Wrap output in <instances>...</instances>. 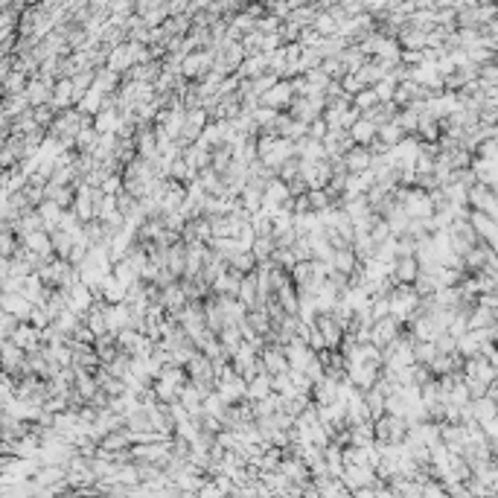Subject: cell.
Returning a JSON list of instances; mask_svg holds the SVG:
<instances>
[{
    "mask_svg": "<svg viewBox=\"0 0 498 498\" xmlns=\"http://www.w3.org/2000/svg\"><path fill=\"white\" fill-rule=\"evenodd\" d=\"M181 239L187 242V245H210L213 239V219L210 216H199V219H190L187 227L181 230Z\"/></svg>",
    "mask_w": 498,
    "mask_h": 498,
    "instance_id": "1",
    "label": "cell"
},
{
    "mask_svg": "<svg viewBox=\"0 0 498 498\" xmlns=\"http://www.w3.org/2000/svg\"><path fill=\"white\" fill-rule=\"evenodd\" d=\"M379 373H382V367L370 364V362H350V364H347V376L353 379V385H356L358 390H370V388H376Z\"/></svg>",
    "mask_w": 498,
    "mask_h": 498,
    "instance_id": "2",
    "label": "cell"
},
{
    "mask_svg": "<svg viewBox=\"0 0 498 498\" xmlns=\"http://www.w3.org/2000/svg\"><path fill=\"white\" fill-rule=\"evenodd\" d=\"M399 335H402V321H399V318L388 315V318L373 321V344H376V347H382V350H385L388 344L397 341Z\"/></svg>",
    "mask_w": 498,
    "mask_h": 498,
    "instance_id": "3",
    "label": "cell"
},
{
    "mask_svg": "<svg viewBox=\"0 0 498 498\" xmlns=\"http://www.w3.org/2000/svg\"><path fill=\"white\" fill-rule=\"evenodd\" d=\"M297 94H295V85H292V79H280L269 94H262V105H269V108H277V111H286L288 105H292V99H295Z\"/></svg>",
    "mask_w": 498,
    "mask_h": 498,
    "instance_id": "4",
    "label": "cell"
},
{
    "mask_svg": "<svg viewBox=\"0 0 498 498\" xmlns=\"http://www.w3.org/2000/svg\"><path fill=\"white\" fill-rule=\"evenodd\" d=\"M53 108L55 111H64V108H73L76 105V88H73V79L71 76H62L55 79L53 85Z\"/></svg>",
    "mask_w": 498,
    "mask_h": 498,
    "instance_id": "5",
    "label": "cell"
},
{
    "mask_svg": "<svg viewBox=\"0 0 498 498\" xmlns=\"http://www.w3.org/2000/svg\"><path fill=\"white\" fill-rule=\"evenodd\" d=\"M271 71V55L269 53H248L245 55V62H242V67H239V76L242 79H257V76H262V73H269Z\"/></svg>",
    "mask_w": 498,
    "mask_h": 498,
    "instance_id": "6",
    "label": "cell"
},
{
    "mask_svg": "<svg viewBox=\"0 0 498 498\" xmlns=\"http://www.w3.org/2000/svg\"><path fill=\"white\" fill-rule=\"evenodd\" d=\"M338 385H341L338 379H332V376L323 373L321 379H315V385H312V402H315V405L335 402V399H338Z\"/></svg>",
    "mask_w": 498,
    "mask_h": 498,
    "instance_id": "7",
    "label": "cell"
},
{
    "mask_svg": "<svg viewBox=\"0 0 498 498\" xmlns=\"http://www.w3.org/2000/svg\"><path fill=\"white\" fill-rule=\"evenodd\" d=\"M160 303L166 306V312H175V309H184V306H187V303H190V295H187V288H184V280H175V283L164 286Z\"/></svg>",
    "mask_w": 498,
    "mask_h": 498,
    "instance_id": "8",
    "label": "cell"
},
{
    "mask_svg": "<svg viewBox=\"0 0 498 498\" xmlns=\"http://www.w3.org/2000/svg\"><path fill=\"white\" fill-rule=\"evenodd\" d=\"M3 309L12 312V315L21 318V321H29V315H32V309H36V303H32L29 297H24L21 292H3Z\"/></svg>",
    "mask_w": 498,
    "mask_h": 498,
    "instance_id": "9",
    "label": "cell"
},
{
    "mask_svg": "<svg viewBox=\"0 0 498 498\" xmlns=\"http://www.w3.org/2000/svg\"><path fill=\"white\" fill-rule=\"evenodd\" d=\"M373 152H370V146H353L350 152L344 155V164L350 172H367L370 166H373Z\"/></svg>",
    "mask_w": 498,
    "mask_h": 498,
    "instance_id": "10",
    "label": "cell"
},
{
    "mask_svg": "<svg viewBox=\"0 0 498 498\" xmlns=\"http://www.w3.org/2000/svg\"><path fill=\"white\" fill-rule=\"evenodd\" d=\"M469 222H472V227L478 230V236L484 239V242H495L498 239V222L490 216V213H484V210H472V216H469Z\"/></svg>",
    "mask_w": 498,
    "mask_h": 498,
    "instance_id": "11",
    "label": "cell"
},
{
    "mask_svg": "<svg viewBox=\"0 0 498 498\" xmlns=\"http://www.w3.org/2000/svg\"><path fill=\"white\" fill-rule=\"evenodd\" d=\"M27 111H32V102L27 97V90L24 94H3V117L6 120H15Z\"/></svg>",
    "mask_w": 498,
    "mask_h": 498,
    "instance_id": "12",
    "label": "cell"
},
{
    "mask_svg": "<svg viewBox=\"0 0 498 498\" xmlns=\"http://www.w3.org/2000/svg\"><path fill=\"white\" fill-rule=\"evenodd\" d=\"M120 123H123V114H120V108H111V105H105L102 108L97 117H94V125H97V132L99 134H117V129H120Z\"/></svg>",
    "mask_w": 498,
    "mask_h": 498,
    "instance_id": "13",
    "label": "cell"
},
{
    "mask_svg": "<svg viewBox=\"0 0 498 498\" xmlns=\"http://www.w3.org/2000/svg\"><path fill=\"white\" fill-rule=\"evenodd\" d=\"M105 321H108V329L111 332H120L123 327H129V321H132L129 303H108L105 306Z\"/></svg>",
    "mask_w": 498,
    "mask_h": 498,
    "instance_id": "14",
    "label": "cell"
},
{
    "mask_svg": "<svg viewBox=\"0 0 498 498\" xmlns=\"http://www.w3.org/2000/svg\"><path fill=\"white\" fill-rule=\"evenodd\" d=\"M420 277V260L416 257H399L393 265V280L397 283H414Z\"/></svg>",
    "mask_w": 498,
    "mask_h": 498,
    "instance_id": "15",
    "label": "cell"
},
{
    "mask_svg": "<svg viewBox=\"0 0 498 498\" xmlns=\"http://www.w3.org/2000/svg\"><path fill=\"white\" fill-rule=\"evenodd\" d=\"M288 199H292V190H288V184L280 175H274L269 184H265V201H269V204L283 207Z\"/></svg>",
    "mask_w": 498,
    "mask_h": 498,
    "instance_id": "16",
    "label": "cell"
},
{
    "mask_svg": "<svg viewBox=\"0 0 498 498\" xmlns=\"http://www.w3.org/2000/svg\"><path fill=\"white\" fill-rule=\"evenodd\" d=\"M213 219V236H239L242 230V219H236L234 213H225V216H210Z\"/></svg>",
    "mask_w": 498,
    "mask_h": 498,
    "instance_id": "17",
    "label": "cell"
},
{
    "mask_svg": "<svg viewBox=\"0 0 498 498\" xmlns=\"http://www.w3.org/2000/svg\"><path fill=\"white\" fill-rule=\"evenodd\" d=\"M102 105H105V90H99L97 85L88 90V94L76 102V108L82 111V114H88V117H97V114L102 111Z\"/></svg>",
    "mask_w": 498,
    "mask_h": 498,
    "instance_id": "18",
    "label": "cell"
},
{
    "mask_svg": "<svg viewBox=\"0 0 498 498\" xmlns=\"http://www.w3.org/2000/svg\"><path fill=\"white\" fill-rule=\"evenodd\" d=\"M219 341H222L225 353L234 358V353L242 347V341H245V335H242V327H239V323H225V329L219 332Z\"/></svg>",
    "mask_w": 498,
    "mask_h": 498,
    "instance_id": "19",
    "label": "cell"
},
{
    "mask_svg": "<svg viewBox=\"0 0 498 498\" xmlns=\"http://www.w3.org/2000/svg\"><path fill=\"white\" fill-rule=\"evenodd\" d=\"M332 265H335V269H338L341 274L350 277V274L358 269V265H362V260H358V253H356L353 245H350V248H338V251L332 253Z\"/></svg>",
    "mask_w": 498,
    "mask_h": 498,
    "instance_id": "20",
    "label": "cell"
},
{
    "mask_svg": "<svg viewBox=\"0 0 498 498\" xmlns=\"http://www.w3.org/2000/svg\"><path fill=\"white\" fill-rule=\"evenodd\" d=\"M350 134H353V140H356L358 146H370V143L376 140V134H379V125L370 123L367 117H358L356 125L350 129Z\"/></svg>",
    "mask_w": 498,
    "mask_h": 498,
    "instance_id": "21",
    "label": "cell"
},
{
    "mask_svg": "<svg viewBox=\"0 0 498 498\" xmlns=\"http://www.w3.org/2000/svg\"><path fill=\"white\" fill-rule=\"evenodd\" d=\"M169 178H175V181H181V184H192L195 178H199V169H195L190 160L181 155V158H175V160L169 164Z\"/></svg>",
    "mask_w": 498,
    "mask_h": 498,
    "instance_id": "22",
    "label": "cell"
},
{
    "mask_svg": "<svg viewBox=\"0 0 498 498\" xmlns=\"http://www.w3.org/2000/svg\"><path fill=\"white\" fill-rule=\"evenodd\" d=\"M495 414H498V399L493 397V393H486V397H481V399H472V416L478 423L493 420Z\"/></svg>",
    "mask_w": 498,
    "mask_h": 498,
    "instance_id": "23",
    "label": "cell"
},
{
    "mask_svg": "<svg viewBox=\"0 0 498 498\" xmlns=\"http://www.w3.org/2000/svg\"><path fill=\"white\" fill-rule=\"evenodd\" d=\"M405 137H408V132L402 129L397 117H393V120H388L385 125H379V140H382V143H388L390 149L397 146V143H402Z\"/></svg>",
    "mask_w": 498,
    "mask_h": 498,
    "instance_id": "24",
    "label": "cell"
},
{
    "mask_svg": "<svg viewBox=\"0 0 498 498\" xmlns=\"http://www.w3.org/2000/svg\"><path fill=\"white\" fill-rule=\"evenodd\" d=\"M50 234H53V251H55V257L71 260V251H73V245H76V236L67 234V230H62V227L50 230Z\"/></svg>",
    "mask_w": 498,
    "mask_h": 498,
    "instance_id": "25",
    "label": "cell"
},
{
    "mask_svg": "<svg viewBox=\"0 0 498 498\" xmlns=\"http://www.w3.org/2000/svg\"><path fill=\"white\" fill-rule=\"evenodd\" d=\"M271 390H274V385H271V373H269V370H265V373H260L257 379L248 382V399H251V402L265 399Z\"/></svg>",
    "mask_w": 498,
    "mask_h": 498,
    "instance_id": "26",
    "label": "cell"
},
{
    "mask_svg": "<svg viewBox=\"0 0 498 498\" xmlns=\"http://www.w3.org/2000/svg\"><path fill=\"white\" fill-rule=\"evenodd\" d=\"M227 265H230V269H236V271H242V274H251V271H257L260 260H257V253H253V251H236Z\"/></svg>",
    "mask_w": 498,
    "mask_h": 498,
    "instance_id": "27",
    "label": "cell"
},
{
    "mask_svg": "<svg viewBox=\"0 0 498 498\" xmlns=\"http://www.w3.org/2000/svg\"><path fill=\"white\" fill-rule=\"evenodd\" d=\"M21 245L24 242H21V236L12 227H0V257H15Z\"/></svg>",
    "mask_w": 498,
    "mask_h": 498,
    "instance_id": "28",
    "label": "cell"
},
{
    "mask_svg": "<svg viewBox=\"0 0 498 498\" xmlns=\"http://www.w3.org/2000/svg\"><path fill=\"white\" fill-rule=\"evenodd\" d=\"M27 82H29V76L24 71H9L3 76V94H24Z\"/></svg>",
    "mask_w": 498,
    "mask_h": 498,
    "instance_id": "29",
    "label": "cell"
},
{
    "mask_svg": "<svg viewBox=\"0 0 498 498\" xmlns=\"http://www.w3.org/2000/svg\"><path fill=\"white\" fill-rule=\"evenodd\" d=\"M152 388H155V393H158V399L164 402V405H169V402H175L178 399V385H172L169 379H164V376H158L155 382H152Z\"/></svg>",
    "mask_w": 498,
    "mask_h": 498,
    "instance_id": "30",
    "label": "cell"
},
{
    "mask_svg": "<svg viewBox=\"0 0 498 498\" xmlns=\"http://www.w3.org/2000/svg\"><path fill=\"white\" fill-rule=\"evenodd\" d=\"M385 393H382L379 388H370V390H364V402L370 405V414H373V420H379L382 414H388V408H385Z\"/></svg>",
    "mask_w": 498,
    "mask_h": 498,
    "instance_id": "31",
    "label": "cell"
},
{
    "mask_svg": "<svg viewBox=\"0 0 498 498\" xmlns=\"http://www.w3.org/2000/svg\"><path fill=\"white\" fill-rule=\"evenodd\" d=\"M274 248H277V239H274V234H262V236H257V242H253V253H257V260L262 262V260H271V253H274Z\"/></svg>",
    "mask_w": 498,
    "mask_h": 498,
    "instance_id": "32",
    "label": "cell"
},
{
    "mask_svg": "<svg viewBox=\"0 0 498 498\" xmlns=\"http://www.w3.org/2000/svg\"><path fill=\"white\" fill-rule=\"evenodd\" d=\"M379 94H376V88H364V90H358V94L353 97V105L358 108V111H370V108H376L379 105Z\"/></svg>",
    "mask_w": 498,
    "mask_h": 498,
    "instance_id": "33",
    "label": "cell"
},
{
    "mask_svg": "<svg viewBox=\"0 0 498 498\" xmlns=\"http://www.w3.org/2000/svg\"><path fill=\"white\" fill-rule=\"evenodd\" d=\"M437 341H416L414 344V356H416V362H423V364H432L434 358H437Z\"/></svg>",
    "mask_w": 498,
    "mask_h": 498,
    "instance_id": "34",
    "label": "cell"
},
{
    "mask_svg": "<svg viewBox=\"0 0 498 498\" xmlns=\"http://www.w3.org/2000/svg\"><path fill=\"white\" fill-rule=\"evenodd\" d=\"M111 274L117 277L120 283H125V286H132V283H137V280H140V274H137V271H134V269H132V265L125 262V260H117V262H114V271H111Z\"/></svg>",
    "mask_w": 498,
    "mask_h": 498,
    "instance_id": "35",
    "label": "cell"
},
{
    "mask_svg": "<svg viewBox=\"0 0 498 498\" xmlns=\"http://www.w3.org/2000/svg\"><path fill=\"white\" fill-rule=\"evenodd\" d=\"M271 260H274L277 265H280V269H286V271H292L295 265L300 262V260H297V253H295V248H274Z\"/></svg>",
    "mask_w": 498,
    "mask_h": 498,
    "instance_id": "36",
    "label": "cell"
},
{
    "mask_svg": "<svg viewBox=\"0 0 498 498\" xmlns=\"http://www.w3.org/2000/svg\"><path fill=\"white\" fill-rule=\"evenodd\" d=\"M55 114H59V111L53 108V102H44V105H32V117H36V123L44 125V129H50V125H53Z\"/></svg>",
    "mask_w": 498,
    "mask_h": 498,
    "instance_id": "37",
    "label": "cell"
},
{
    "mask_svg": "<svg viewBox=\"0 0 498 498\" xmlns=\"http://www.w3.org/2000/svg\"><path fill=\"white\" fill-rule=\"evenodd\" d=\"M397 85H399V82H397L393 76H385V79H379L373 88H376V94H379L382 102H393V97H397Z\"/></svg>",
    "mask_w": 498,
    "mask_h": 498,
    "instance_id": "38",
    "label": "cell"
},
{
    "mask_svg": "<svg viewBox=\"0 0 498 498\" xmlns=\"http://www.w3.org/2000/svg\"><path fill=\"white\" fill-rule=\"evenodd\" d=\"M99 190L105 192V195H117V192H123V190H125V178H123V172H111V175L99 184Z\"/></svg>",
    "mask_w": 498,
    "mask_h": 498,
    "instance_id": "39",
    "label": "cell"
},
{
    "mask_svg": "<svg viewBox=\"0 0 498 498\" xmlns=\"http://www.w3.org/2000/svg\"><path fill=\"white\" fill-rule=\"evenodd\" d=\"M18 323H21V318H15L12 312H6L3 309V315H0V338H12L15 335V329H18Z\"/></svg>",
    "mask_w": 498,
    "mask_h": 498,
    "instance_id": "40",
    "label": "cell"
},
{
    "mask_svg": "<svg viewBox=\"0 0 498 498\" xmlns=\"http://www.w3.org/2000/svg\"><path fill=\"white\" fill-rule=\"evenodd\" d=\"M306 341H309V347L315 353H321V350H327V338H323V332L315 327V323H309V332H306Z\"/></svg>",
    "mask_w": 498,
    "mask_h": 498,
    "instance_id": "41",
    "label": "cell"
},
{
    "mask_svg": "<svg viewBox=\"0 0 498 498\" xmlns=\"http://www.w3.org/2000/svg\"><path fill=\"white\" fill-rule=\"evenodd\" d=\"M300 47H321V41H323V36L315 29V27H306L303 32H300Z\"/></svg>",
    "mask_w": 498,
    "mask_h": 498,
    "instance_id": "42",
    "label": "cell"
},
{
    "mask_svg": "<svg viewBox=\"0 0 498 498\" xmlns=\"http://www.w3.org/2000/svg\"><path fill=\"white\" fill-rule=\"evenodd\" d=\"M341 85H344V90H347L350 97H356L358 90H364V88H367V85L362 82V76H358V73H347V76L341 79Z\"/></svg>",
    "mask_w": 498,
    "mask_h": 498,
    "instance_id": "43",
    "label": "cell"
},
{
    "mask_svg": "<svg viewBox=\"0 0 498 498\" xmlns=\"http://www.w3.org/2000/svg\"><path fill=\"white\" fill-rule=\"evenodd\" d=\"M327 134H329V125H327V120H323V117L309 123V137H312V140H323Z\"/></svg>",
    "mask_w": 498,
    "mask_h": 498,
    "instance_id": "44",
    "label": "cell"
},
{
    "mask_svg": "<svg viewBox=\"0 0 498 498\" xmlns=\"http://www.w3.org/2000/svg\"><path fill=\"white\" fill-rule=\"evenodd\" d=\"M358 3L364 6V12H382V9H388V0H358Z\"/></svg>",
    "mask_w": 498,
    "mask_h": 498,
    "instance_id": "45",
    "label": "cell"
},
{
    "mask_svg": "<svg viewBox=\"0 0 498 498\" xmlns=\"http://www.w3.org/2000/svg\"><path fill=\"white\" fill-rule=\"evenodd\" d=\"M288 190H292V195H303V192H309V184L303 175H297L295 181H288Z\"/></svg>",
    "mask_w": 498,
    "mask_h": 498,
    "instance_id": "46",
    "label": "cell"
},
{
    "mask_svg": "<svg viewBox=\"0 0 498 498\" xmlns=\"http://www.w3.org/2000/svg\"><path fill=\"white\" fill-rule=\"evenodd\" d=\"M484 425V432H486V437L493 440V443H498V414L493 416V420H486V423H481Z\"/></svg>",
    "mask_w": 498,
    "mask_h": 498,
    "instance_id": "47",
    "label": "cell"
}]
</instances>
